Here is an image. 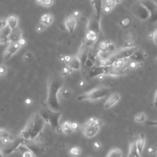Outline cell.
Here are the masks:
<instances>
[{
  "mask_svg": "<svg viewBox=\"0 0 157 157\" xmlns=\"http://www.w3.org/2000/svg\"><path fill=\"white\" fill-rule=\"evenodd\" d=\"M63 85V80L61 77H52L49 80L46 105L49 109L54 111H60V104L58 95Z\"/></svg>",
  "mask_w": 157,
  "mask_h": 157,
  "instance_id": "6da1fadb",
  "label": "cell"
},
{
  "mask_svg": "<svg viewBox=\"0 0 157 157\" xmlns=\"http://www.w3.org/2000/svg\"><path fill=\"white\" fill-rule=\"evenodd\" d=\"M102 122L97 117H90L82 125V134L86 138L92 139L96 136L101 129Z\"/></svg>",
  "mask_w": 157,
  "mask_h": 157,
  "instance_id": "7a4b0ae2",
  "label": "cell"
},
{
  "mask_svg": "<svg viewBox=\"0 0 157 157\" xmlns=\"http://www.w3.org/2000/svg\"><path fill=\"white\" fill-rule=\"evenodd\" d=\"M110 94V89L106 87H99L93 89L83 94L78 95L77 100L78 101H95L106 98Z\"/></svg>",
  "mask_w": 157,
  "mask_h": 157,
  "instance_id": "3957f363",
  "label": "cell"
},
{
  "mask_svg": "<svg viewBox=\"0 0 157 157\" xmlns=\"http://www.w3.org/2000/svg\"><path fill=\"white\" fill-rule=\"evenodd\" d=\"M39 114L46 122L50 124L53 130L58 133L62 131L59 125V120L61 115V111H54L46 107L41 110Z\"/></svg>",
  "mask_w": 157,
  "mask_h": 157,
  "instance_id": "277c9868",
  "label": "cell"
},
{
  "mask_svg": "<svg viewBox=\"0 0 157 157\" xmlns=\"http://www.w3.org/2000/svg\"><path fill=\"white\" fill-rule=\"evenodd\" d=\"M138 50V48L136 46L123 47L115 52L111 56L110 59L115 61L117 60H126L130 58Z\"/></svg>",
  "mask_w": 157,
  "mask_h": 157,
  "instance_id": "5b68a950",
  "label": "cell"
},
{
  "mask_svg": "<svg viewBox=\"0 0 157 157\" xmlns=\"http://www.w3.org/2000/svg\"><path fill=\"white\" fill-rule=\"evenodd\" d=\"M46 122L39 113H34V120L30 140H34L43 131Z\"/></svg>",
  "mask_w": 157,
  "mask_h": 157,
  "instance_id": "8992f818",
  "label": "cell"
},
{
  "mask_svg": "<svg viewBox=\"0 0 157 157\" xmlns=\"http://www.w3.org/2000/svg\"><path fill=\"white\" fill-rule=\"evenodd\" d=\"M113 68L112 66H96L90 69L88 71V76L89 77H95L96 76H103L109 74L112 72Z\"/></svg>",
  "mask_w": 157,
  "mask_h": 157,
  "instance_id": "52a82bcc",
  "label": "cell"
},
{
  "mask_svg": "<svg viewBox=\"0 0 157 157\" xmlns=\"http://www.w3.org/2000/svg\"><path fill=\"white\" fill-rule=\"evenodd\" d=\"M34 120V113H33L29 118L25 127L22 130L20 136L25 140H30L33 131V127Z\"/></svg>",
  "mask_w": 157,
  "mask_h": 157,
  "instance_id": "ba28073f",
  "label": "cell"
},
{
  "mask_svg": "<svg viewBox=\"0 0 157 157\" xmlns=\"http://www.w3.org/2000/svg\"><path fill=\"white\" fill-rule=\"evenodd\" d=\"M142 5L148 11L150 18L152 23H157V5L152 0L142 2Z\"/></svg>",
  "mask_w": 157,
  "mask_h": 157,
  "instance_id": "9c48e42d",
  "label": "cell"
},
{
  "mask_svg": "<svg viewBox=\"0 0 157 157\" xmlns=\"http://www.w3.org/2000/svg\"><path fill=\"white\" fill-rule=\"evenodd\" d=\"M22 142L19 140H14L12 142L6 144L2 145L1 152L2 155H9L11 153L16 151L17 149H19L20 146L22 145Z\"/></svg>",
  "mask_w": 157,
  "mask_h": 157,
  "instance_id": "30bf717a",
  "label": "cell"
},
{
  "mask_svg": "<svg viewBox=\"0 0 157 157\" xmlns=\"http://www.w3.org/2000/svg\"><path fill=\"white\" fill-rule=\"evenodd\" d=\"M20 46L18 43H13L9 44V46L6 48L3 54V58L5 60H9L12 57L16 52L19 50Z\"/></svg>",
  "mask_w": 157,
  "mask_h": 157,
  "instance_id": "8fae6325",
  "label": "cell"
},
{
  "mask_svg": "<svg viewBox=\"0 0 157 157\" xmlns=\"http://www.w3.org/2000/svg\"><path fill=\"white\" fill-rule=\"evenodd\" d=\"M120 98L121 97L119 93L115 92L111 94L106 101L104 104V107L106 109H110L120 100Z\"/></svg>",
  "mask_w": 157,
  "mask_h": 157,
  "instance_id": "7c38bea8",
  "label": "cell"
},
{
  "mask_svg": "<svg viewBox=\"0 0 157 157\" xmlns=\"http://www.w3.org/2000/svg\"><path fill=\"white\" fill-rule=\"evenodd\" d=\"M75 19L72 15H67L65 19V25L69 33H73L76 26Z\"/></svg>",
  "mask_w": 157,
  "mask_h": 157,
  "instance_id": "4fadbf2b",
  "label": "cell"
},
{
  "mask_svg": "<svg viewBox=\"0 0 157 157\" xmlns=\"http://www.w3.org/2000/svg\"><path fill=\"white\" fill-rule=\"evenodd\" d=\"M22 32L19 28H16L14 30H12V33L9 36V41L11 43H18L19 41L22 37Z\"/></svg>",
  "mask_w": 157,
  "mask_h": 157,
  "instance_id": "5bb4252c",
  "label": "cell"
},
{
  "mask_svg": "<svg viewBox=\"0 0 157 157\" xmlns=\"http://www.w3.org/2000/svg\"><path fill=\"white\" fill-rule=\"evenodd\" d=\"M81 60L78 56L72 57L71 60L68 63V66L71 69L78 70L81 68Z\"/></svg>",
  "mask_w": 157,
  "mask_h": 157,
  "instance_id": "9a60e30c",
  "label": "cell"
},
{
  "mask_svg": "<svg viewBox=\"0 0 157 157\" xmlns=\"http://www.w3.org/2000/svg\"><path fill=\"white\" fill-rule=\"evenodd\" d=\"M97 39H98L97 33L91 30H89L87 31L85 36V40H86V44H87L89 46L94 44L97 41Z\"/></svg>",
  "mask_w": 157,
  "mask_h": 157,
  "instance_id": "2e32d148",
  "label": "cell"
},
{
  "mask_svg": "<svg viewBox=\"0 0 157 157\" xmlns=\"http://www.w3.org/2000/svg\"><path fill=\"white\" fill-rule=\"evenodd\" d=\"M145 135L144 134H141L136 141V145L138 151L141 155L142 153V152L145 146Z\"/></svg>",
  "mask_w": 157,
  "mask_h": 157,
  "instance_id": "e0dca14e",
  "label": "cell"
},
{
  "mask_svg": "<svg viewBox=\"0 0 157 157\" xmlns=\"http://www.w3.org/2000/svg\"><path fill=\"white\" fill-rule=\"evenodd\" d=\"M145 58V53L139 49L130 58L131 61L139 63L144 61Z\"/></svg>",
  "mask_w": 157,
  "mask_h": 157,
  "instance_id": "ac0fdd59",
  "label": "cell"
},
{
  "mask_svg": "<svg viewBox=\"0 0 157 157\" xmlns=\"http://www.w3.org/2000/svg\"><path fill=\"white\" fill-rule=\"evenodd\" d=\"M127 157H141V155L139 153L136 147V141H131L130 143L129 152Z\"/></svg>",
  "mask_w": 157,
  "mask_h": 157,
  "instance_id": "d6986e66",
  "label": "cell"
},
{
  "mask_svg": "<svg viewBox=\"0 0 157 157\" xmlns=\"http://www.w3.org/2000/svg\"><path fill=\"white\" fill-rule=\"evenodd\" d=\"M19 150L22 152V157H35L33 152L25 144H22L20 146Z\"/></svg>",
  "mask_w": 157,
  "mask_h": 157,
  "instance_id": "ffe728a7",
  "label": "cell"
},
{
  "mask_svg": "<svg viewBox=\"0 0 157 157\" xmlns=\"http://www.w3.org/2000/svg\"><path fill=\"white\" fill-rule=\"evenodd\" d=\"M102 0H93V5L95 10V17L99 20L100 14L102 9Z\"/></svg>",
  "mask_w": 157,
  "mask_h": 157,
  "instance_id": "44dd1931",
  "label": "cell"
},
{
  "mask_svg": "<svg viewBox=\"0 0 157 157\" xmlns=\"http://www.w3.org/2000/svg\"><path fill=\"white\" fill-rule=\"evenodd\" d=\"M106 157H123V152L119 148L113 147L108 152Z\"/></svg>",
  "mask_w": 157,
  "mask_h": 157,
  "instance_id": "7402d4cb",
  "label": "cell"
},
{
  "mask_svg": "<svg viewBox=\"0 0 157 157\" xmlns=\"http://www.w3.org/2000/svg\"><path fill=\"white\" fill-rule=\"evenodd\" d=\"M7 22H8V25L12 30H14L16 28H17L18 23H19V19H18V17L16 16H14V15L9 16L7 18Z\"/></svg>",
  "mask_w": 157,
  "mask_h": 157,
  "instance_id": "603a6c76",
  "label": "cell"
},
{
  "mask_svg": "<svg viewBox=\"0 0 157 157\" xmlns=\"http://www.w3.org/2000/svg\"><path fill=\"white\" fill-rule=\"evenodd\" d=\"M53 20H54L53 15L51 13H46L41 16L40 22L43 23L46 26H49L52 23Z\"/></svg>",
  "mask_w": 157,
  "mask_h": 157,
  "instance_id": "cb8c5ba5",
  "label": "cell"
},
{
  "mask_svg": "<svg viewBox=\"0 0 157 157\" xmlns=\"http://www.w3.org/2000/svg\"><path fill=\"white\" fill-rule=\"evenodd\" d=\"M61 131L66 134H70L72 131L71 127V122H69L68 120L64 122L61 124Z\"/></svg>",
  "mask_w": 157,
  "mask_h": 157,
  "instance_id": "d4e9b609",
  "label": "cell"
},
{
  "mask_svg": "<svg viewBox=\"0 0 157 157\" xmlns=\"http://www.w3.org/2000/svg\"><path fill=\"white\" fill-rule=\"evenodd\" d=\"M81 153V150L78 147H72L69 150V154L72 157H78Z\"/></svg>",
  "mask_w": 157,
  "mask_h": 157,
  "instance_id": "484cf974",
  "label": "cell"
},
{
  "mask_svg": "<svg viewBox=\"0 0 157 157\" xmlns=\"http://www.w3.org/2000/svg\"><path fill=\"white\" fill-rule=\"evenodd\" d=\"M126 60H117L112 62L111 66L113 68H120L125 66Z\"/></svg>",
  "mask_w": 157,
  "mask_h": 157,
  "instance_id": "4316f807",
  "label": "cell"
},
{
  "mask_svg": "<svg viewBox=\"0 0 157 157\" xmlns=\"http://www.w3.org/2000/svg\"><path fill=\"white\" fill-rule=\"evenodd\" d=\"M36 2L44 7H50L54 3V0H36Z\"/></svg>",
  "mask_w": 157,
  "mask_h": 157,
  "instance_id": "83f0119b",
  "label": "cell"
},
{
  "mask_svg": "<svg viewBox=\"0 0 157 157\" xmlns=\"http://www.w3.org/2000/svg\"><path fill=\"white\" fill-rule=\"evenodd\" d=\"M12 31V30L8 25L3 29L1 30V36H5V37H9Z\"/></svg>",
  "mask_w": 157,
  "mask_h": 157,
  "instance_id": "f1b7e54d",
  "label": "cell"
},
{
  "mask_svg": "<svg viewBox=\"0 0 157 157\" xmlns=\"http://www.w3.org/2000/svg\"><path fill=\"white\" fill-rule=\"evenodd\" d=\"M61 95L64 99H69L72 95V91L69 89H65L61 91Z\"/></svg>",
  "mask_w": 157,
  "mask_h": 157,
  "instance_id": "f546056e",
  "label": "cell"
},
{
  "mask_svg": "<svg viewBox=\"0 0 157 157\" xmlns=\"http://www.w3.org/2000/svg\"><path fill=\"white\" fill-rule=\"evenodd\" d=\"M145 115L142 112L138 113L134 116V120L137 122H143L145 120Z\"/></svg>",
  "mask_w": 157,
  "mask_h": 157,
  "instance_id": "4dcf8cb0",
  "label": "cell"
},
{
  "mask_svg": "<svg viewBox=\"0 0 157 157\" xmlns=\"http://www.w3.org/2000/svg\"><path fill=\"white\" fill-rule=\"evenodd\" d=\"M147 152L149 155H154L157 152V145H153L148 147Z\"/></svg>",
  "mask_w": 157,
  "mask_h": 157,
  "instance_id": "1f68e13d",
  "label": "cell"
},
{
  "mask_svg": "<svg viewBox=\"0 0 157 157\" xmlns=\"http://www.w3.org/2000/svg\"><path fill=\"white\" fill-rule=\"evenodd\" d=\"M1 138H8L12 139H14L12 135L7 130L1 128Z\"/></svg>",
  "mask_w": 157,
  "mask_h": 157,
  "instance_id": "d6a6232c",
  "label": "cell"
},
{
  "mask_svg": "<svg viewBox=\"0 0 157 157\" xmlns=\"http://www.w3.org/2000/svg\"><path fill=\"white\" fill-rule=\"evenodd\" d=\"M99 51L101 52H107V42L102 41L99 44Z\"/></svg>",
  "mask_w": 157,
  "mask_h": 157,
  "instance_id": "836d02e7",
  "label": "cell"
},
{
  "mask_svg": "<svg viewBox=\"0 0 157 157\" xmlns=\"http://www.w3.org/2000/svg\"><path fill=\"white\" fill-rule=\"evenodd\" d=\"M130 23L131 20L129 18H125L121 20V22H120V25L124 28H127L130 26Z\"/></svg>",
  "mask_w": 157,
  "mask_h": 157,
  "instance_id": "e575fe53",
  "label": "cell"
},
{
  "mask_svg": "<svg viewBox=\"0 0 157 157\" xmlns=\"http://www.w3.org/2000/svg\"><path fill=\"white\" fill-rule=\"evenodd\" d=\"M85 63V66L88 68H92L93 67L95 66V61H93L92 60L90 59L89 58H87V60H85V61L84 62Z\"/></svg>",
  "mask_w": 157,
  "mask_h": 157,
  "instance_id": "d590c367",
  "label": "cell"
},
{
  "mask_svg": "<svg viewBox=\"0 0 157 157\" xmlns=\"http://www.w3.org/2000/svg\"><path fill=\"white\" fill-rule=\"evenodd\" d=\"M115 51V46L113 43L109 41L107 42V52L110 54H113V52Z\"/></svg>",
  "mask_w": 157,
  "mask_h": 157,
  "instance_id": "8d00e7d4",
  "label": "cell"
},
{
  "mask_svg": "<svg viewBox=\"0 0 157 157\" xmlns=\"http://www.w3.org/2000/svg\"><path fill=\"white\" fill-rule=\"evenodd\" d=\"M47 26H46V25L43 24V23L39 22V24L37 25V26H36V31H37V33H40V32L44 31V30L46 28Z\"/></svg>",
  "mask_w": 157,
  "mask_h": 157,
  "instance_id": "74e56055",
  "label": "cell"
},
{
  "mask_svg": "<svg viewBox=\"0 0 157 157\" xmlns=\"http://www.w3.org/2000/svg\"><path fill=\"white\" fill-rule=\"evenodd\" d=\"M116 4L115 0H105V6L110 8H113Z\"/></svg>",
  "mask_w": 157,
  "mask_h": 157,
  "instance_id": "f35d334b",
  "label": "cell"
},
{
  "mask_svg": "<svg viewBox=\"0 0 157 157\" xmlns=\"http://www.w3.org/2000/svg\"><path fill=\"white\" fill-rule=\"evenodd\" d=\"M33 57V54L30 52H26L24 55H23V58L25 61H28L30 60L31 58Z\"/></svg>",
  "mask_w": 157,
  "mask_h": 157,
  "instance_id": "ab89813d",
  "label": "cell"
},
{
  "mask_svg": "<svg viewBox=\"0 0 157 157\" xmlns=\"http://www.w3.org/2000/svg\"><path fill=\"white\" fill-rule=\"evenodd\" d=\"M6 26H8V22L7 19H5L2 17L1 19V30L5 28Z\"/></svg>",
  "mask_w": 157,
  "mask_h": 157,
  "instance_id": "60d3db41",
  "label": "cell"
},
{
  "mask_svg": "<svg viewBox=\"0 0 157 157\" xmlns=\"http://www.w3.org/2000/svg\"><path fill=\"white\" fill-rule=\"evenodd\" d=\"M0 41H1L2 44H5L6 43L9 42V37L5 36H1V37H0Z\"/></svg>",
  "mask_w": 157,
  "mask_h": 157,
  "instance_id": "b9f144b4",
  "label": "cell"
},
{
  "mask_svg": "<svg viewBox=\"0 0 157 157\" xmlns=\"http://www.w3.org/2000/svg\"><path fill=\"white\" fill-rule=\"evenodd\" d=\"M7 71V68L6 66L4 65H2L1 66H0V74H1L2 75L5 74V73Z\"/></svg>",
  "mask_w": 157,
  "mask_h": 157,
  "instance_id": "7bdbcfd3",
  "label": "cell"
},
{
  "mask_svg": "<svg viewBox=\"0 0 157 157\" xmlns=\"http://www.w3.org/2000/svg\"><path fill=\"white\" fill-rule=\"evenodd\" d=\"M152 38L154 43L157 45V28L155 30V31L153 33V35H152Z\"/></svg>",
  "mask_w": 157,
  "mask_h": 157,
  "instance_id": "ee69618b",
  "label": "cell"
},
{
  "mask_svg": "<svg viewBox=\"0 0 157 157\" xmlns=\"http://www.w3.org/2000/svg\"><path fill=\"white\" fill-rule=\"evenodd\" d=\"M71 127L72 131H75L78 128V125L76 122H72L71 123Z\"/></svg>",
  "mask_w": 157,
  "mask_h": 157,
  "instance_id": "f6af8a7d",
  "label": "cell"
},
{
  "mask_svg": "<svg viewBox=\"0 0 157 157\" xmlns=\"http://www.w3.org/2000/svg\"><path fill=\"white\" fill-rule=\"evenodd\" d=\"M81 13L79 11H77V10L74 11L72 13V16L74 18H78V17H81Z\"/></svg>",
  "mask_w": 157,
  "mask_h": 157,
  "instance_id": "bcb514c9",
  "label": "cell"
},
{
  "mask_svg": "<svg viewBox=\"0 0 157 157\" xmlns=\"http://www.w3.org/2000/svg\"><path fill=\"white\" fill-rule=\"evenodd\" d=\"M70 69H71V68H70V67L69 66H66V67H65L63 69V71H62L63 74H65V75L68 74L69 73V72H70Z\"/></svg>",
  "mask_w": 157,
  "mask_h": 157,
  "instance_id": "7dc6e473",
  "label": "cell"
},
{
  "mask_svg": "<svg viewBox=\"0 0 157 157\" xmlns=\"http://www.w3.org/2000/svg\"><path fill=\"white\" fill-rule=\"evenodd\" d=\"M129 66L131 68H135L138 66V63L137 62H135V61H131L130 64H129Z\"/></svg>",
  "mask_w": 157,
  "mask_h": 157,
  "instance_id": "c3c4849f",
  "label": "cell"
},
{
  "mask_svg": "<svg viewBox=\"0 0 157 157\" xmlns=\"http://www.w3.org/2000/svg\"><path fill=\"white\" fill-rule=\"evenodd\" d=\"M18 43H19V44L20 45V47H23V46H24L25 45L26 41H25V40L23 38H21L20 40L19 41Z\"/></svg>",
  "mask_w": 157,
  "mask_h": 157,
  "instance_id": "681fc988",
  "label": "cell"
},
{
  "mask_svg": "<svg viewBox=\"0 0 157 157\" xmlns=\"http://www.w3.org/2000/svg\"><path fill=\"white\" fill-rule=\"evenodd\" d=\"M147 124L152 125V126H156L157 127V121H147Z\"/></svg>",
  "mask_w": 157,
  "mask_h": 157,
  "instance_id": "f907efd6",
  "label": "cell"
},
{
  "mask_svg": "<svg viewBox=\"0 0 157 157\" xmlns=\"http://www.w3.org/2000/svg\"><path fill=\"white\" fill-rule=\"evenodd\" d=\"M71 58H72V57H71V56H68V55L65 56V57H63V61H65V62H67L68 63L70 61V60H71Z\"/></svg>",
  "mask_w": 157,
  "mask_h": 157,
  "instance_id": "816d5d0a",
  "label": "cell"
},
{
  "mask_svg": "<svg viewBox=\"0 0 157 157\" xmlns=\"http://www.w3.org/2000/svg\"><path fill=\"white\" fill-rule=\"evenodd\" d=\"M93 147L96 148V149H99L101 147V144H99V142L96 141L93 143Z\"/></svg>",
  "mask_w": 157,
  "mask_h": 157,
  "instance_id": "f5cc1de1",
  "label": "cell"
},
{
  "mask_svg": "<svg viewBox=\"0 0 157 157\" xmlns=\"http://www.w3.org/2000/svg\"><path fill=\"white\" fill-rule=\"evenodd\" d=\"M153 105L155 107L157 108V90L155 94V98H154V101H153Z\"/></svg>",
  "mask_w": 157,
  "mask_h": 157,
  "instance_id": "db71d44e",
  "label": "cell"
},
{
  "mask_svg": "<svg viewBox=\"0 0 157 157\" xmlns=\"http://www.w3.org/2000/svg\"><path fill=\"white\" fill-rule=\"evenodd\" d=\"M111 9H112V8H109V7H107V6H104V8H103V11H104V12H105V13H109L110 11H111Z\"/></svg>",
  "mask_w": 157,
  "mask_h": 157,
  "instance_id": "11a10c76",
  "label": "cell"
},
{
  "mask_svg": "<svg viewBox=\"0 0 157 157\" xmlns=\"http://www.w3.org/2000/svg\"><path fill=\"white\" fill-rule=\"evenodd\" d=\"M78 84H79V85H80L81 87H84V86L85 85V81H83V80H82V81H81L79 82V83H78Z\"/></svg>",
  "mask_w": 157,
  "mask_h": 157,
  "instance_id": "9f6ffc18",
  "label": "cell"
},
{
  "mask_svg": "<svg viewBox=\"0 0 157 157\" xmlns=\"http://www.w3.org/2000/svg\"><path fill=\"white\" fill-rule=\"evenodd\" d=\"M25 103L26 104H30L31 103V99H30V98H28L25 100Z\"/></svg>",
  "mask_w": 157,
  "mask_h": 157,
  "instance_id": "6f0895ef",
  "label": "cell"
},
{
  "mask_svg": "<svg viewBox=\"0 0 157 157\" xmlns=\"http://www.w3.org/2000/svg\"><path fill=\"white\" fill-rule=\"evenodd\" d=\"M116 3H120L123 2V0H115Z\"/></svg>",
  "mask_w": 157,
  "mask_h": 157,
  "instance_id": "680465c9",
  "label": "cell"
},
{
  "mask_svg": "<svg viewBox=\"0 0 157 157\" xmlns=\"http://www.w3.org/2000/svg\"><path fill=\"white\" fill-rule=\"evenodd\" d=\"M141 1H142V2H144V1H145V0H141Z\"/></svg>",
  "mask_w": 157,
  "mask_h": 157,
  "instance_id": "91938a15",
  "label": "cell"
},
{
  "mask_svg": "<svg viewBox=\"0 0 157 157\" xmlns=\"http://www.w3.org/2000/svg\"><path fill=\"white\" fill-rule=\"evenodd\" d=\"M87 157H91V156H87Z\"/></svg>",
  "mask_w": 157,
  "mask_h": 157,
  "instance_id": "94428289",
  "label": "cell"
}]
</instances>
